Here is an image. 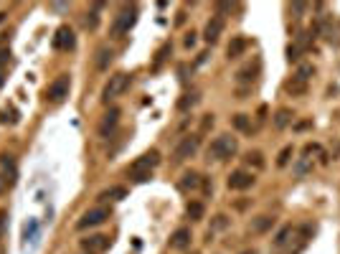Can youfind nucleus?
<instances>
[{
	"mask_svg": "<svg viewBox=\"0 0 340 254\" xmlns=\"http://www.w3.org/2000/svg\"><path fill=\"white\" fill-rule=\"evenodd\" d=\"M285 89H287L292 97H300V94H305V92H307V82H302V79L292 77V79L285 84Z\"/></svg>",
	"mask_w": 340,
	"mask_h": 254,
	"instance_id": "6ab92c4d",
	"label": "nucleus"
},
{
	"mask_svg": "<svg viewBox=\"0 0 340 254\" xmlns=\"http://www.w3.org/2000/svg\"><path fill=\"white\" fill-rule=\"evenodd\" d=\"M256 74H259V61L254 64V67H251V64H249V67H244V69L236 74V79H239L241 84H246V82H254V79H256Z\"/></svg>",
	"mask_w": 340,
	"mask_h": 254,
	"instance_id": "aec40b11",
	"label": "nucleus"
},
{
	"mask_svg": "<svg viewBox=\"0 0 340 254\" xmlns=\"http://www.w3.org/2000/svg\"><path fill=\"white\" fill-rule=\"evenodd\" d=\"M170 51H173V46H170V43H163V46L158 48V53H155V61H153V69H155V72L163 67V61L168 58V53H170Z\"/></svg>",
	"mask_w": 340,
	"mask_h": 254,
	"instance_id": "b1692460",
	"label": "nucleus"
},
{
	"mask_svg": "<svg viewBox=\"0 0 340 254\" xmlns=\"http://www.w3.org/2000/svg\"><path fill=\"white\" fill-rule=\"evenodd\" d=\"M221 33H224V21L221 18H211L206 23V28H203V41H206V43H216L221 38Z\"/></svg>",
	"mask_w": 340,
	"mask_h": 254,
	"instance_id": "9d476101",
	"label": "nucleus"
},
{
	"mask_svg": "<svg viewBox=\"0 0 340 254\" xmlns=\"http://www.w3.org/2000/svg\"><path fill=\"white\" fill-rule=\"evenodd\" d=\"M234 6L231 3H216V13H229Z\"/></svg>",
	"mask_w": 340,
	"mask_h": 254,
	"instance_id": "e433bc0d",
	"label": "nucleus"
},
{
	"mask_svg": "<svg viewBox=\"0 0 340 254\" xmlns=\"http://www.w3.org/2000/svg\"><path fill=\"white\" fill-rule=\"evenodd\" d=\"M292 11H295V13H305L307 6H305V3H292Z\"/></svg>",
	"mask_w": 340,
	"mask_h": 254,
	"instance_id": "a19ab883",
	"label": "nucleus"
},
{
	"mask_svg": "<svg viewBox=\"0 0 340 254\" xmlns=\"http://www.w3.org/2000/svg\"><path fill=\"white\" fill-rule=\"evenodd\" d=\"M69 89H72L69 74H61V77H56V79L46 87V99L53 102V104H61L66 97H69Z\"/></svg>",
	"mask_w": 340,
	"mask_h": 254,
	"instance_id": "39448f33",
	"label": "nucleus"
},
{
	"mask_svg": "<svg viewBox=\"0 0 340 254\" xmlns=\"http://www.w3.org/2000/svg\"><path fill=\"white\" fill-rule=\"evenodd\" d=\"M312 74H315V67H312V64H302V67L297 69V74H295V77L310 84V79H312Z\"/></svg>",
	"mask_w": 340,
	"mask_h": 254,
	"instance_id": "bb28decb",
	"label": "nucleus"
},
{
	"mask_svg": "<svg viewBox=\"0 0 340 254\" xmlns=\"http://www.w3.org/2000/svg\"><path fill=\"white\" fill-rule=\"evenodd\" d=\"M297 58H300V46H297V43H290V46H287V61L292 64V61H297Z\"/></svg>",
	"mask_w": 340,
	"mask_h": 254,
	"instance_id": "2f4dec72",
	"label": "nucleus"
},
{
	"mask_svg": "<svg viewBox=\"0 0 340 254\" xmlns=\"http://www.w3.org/2000/svg\"><path fill=\"white\" fill-rule=\"evenodd\" d=\"M112 58H114V51H112L109 46H99V48H97V58H94V67L104 72V69H109Z\"/></svg>",
	"mask_w": 340,
	"mask_h": 254,
	"instance_id": "2eb2a0df",
	"label": "nucleus"
},
{
	"mask_svg": "<svg viewBox=\"0 0 340 254\" xmlns=\"http://www.w3.org/2000/svg\"><path fill=\"white\" fill-rule=\"evenodd\" d=\"M107 246H109V239L104 234H94V236L82 239V249L84 251H104Z\"/></svg>",
	"mask_w": 340,
	"mask_h": 254,
	"instance_id": "f8f14e48",
	"label": "nucleus"
},
{
	"mask_svg": "<svg viewBox=\"0 0 340 254\" xmlns=\"http://www.w3.org/2000/svg\"><path fill=\"white\" fill-rule=\"evenodd\" d=\"M3 82H6V74H3V72H0V87H3Z\"/></svg>",
	"mask_w": 340,
	"mask_h": 254,
	"instance_id": "c03bdc74",
	"label": "nucleus"
},
{
	"mask_svg": "<svg viewBox=\"0 0 340 254\" xmlns=\"http://www.w3.org/2000/svg\"><path fill=\"white\" fill-rule=\"evenodd\" d=\"M295 234V229L292 226H282L280 231H277V236H275V246H285L287 241H290V236Z\"/></svg>",
	"mask_w": 340,
	"mask_h": 254,
	"instance_id": "393cba45",
	"label": "nucleus"
},
{
	"mask_svg": "<svg viewBox=\"0 0 340 254\" xmlns=\"http://www.w3.org/2000/svg\"><path fill=\"white\" fill-rule=\"evenodd\" d=\"M307 127H312V122H297L295 130H307Z\"/></svg>",
	"mask_w": 340,
	"mask_h": 254,
	"instance_id": "37998d69",
	"label": "nucleus"
},
{
	"mask_svg": "<svg viewBox=\"0 0 340 254\" xmlns=\"http://www.w3.org/2000/svg\"><path fill=\"white\" fill-rule=\"evenodd\" d=\"M200 183H203V180H200V175H198L195 170H188V173H183V178H180L178 188H180V190H195Z\"/></svg>",
	"mask_w": 340,
	"mask_h": 254,
	"instance_id": "f3484780",
	"label": "nucleus"
},
{
	"mask_svg": "<svg viewBox=\"0 0 340 254\" xmlns=\"http://www.w3.org/2000/svg\"><path fill=\"white\" fill-rule=\"evenodd\" d=\"M239 150V143L234 135H219L211 145H209V160H229L231 155H236Z\"/></svg>",
	"mask_w": 340,
	"mask_h": 254,
	"instance_id": "f03ea898",
	"label": "nucleus"
},
{
	"mask_svg": "<svg viewBox=\"0 0 340 254\" xmlns=\"http://www.w3.org/2000/svg\"><path fill=\"white\" fill-rule=\"evenodd\" d=\"M302 153H305V158H307V155H312V153H320V145H305V150H302Z\"/></svg>",
	"mask_w": 340,
	"mask_h": 254,
	"instance_id": "58836bf2",
	"label": "nucleus"
},
{
	"mask_svg": "<svg viewBox=\"0 0 340 254\" xmlns=\"http://www.w3.org/2000/svg\"><path fill=\"white\" fill-rule=\"evenodd\" d=\"M195 46V33L190 31V33H185V48H193Z\"/></svg>",
	"mask_w": 340,
	"mask_h": 254,
	"instance_id": "4c0bfd02",
	"label": "nucleus"
},
{
	"mask_svg": "<svg viewBox=\"0 0 340 254\" xmlns=\"http://www.w3.org/2000/svg\"><path fill=\"white\" fill-rule=\"evenodd\" d=\"M8 56H11V51H0V72H3V67H6Z\"/></svg>",
	"mask_w": 340,
	"mask_h": 254,
	"instance_id": "ea45409f",
	"label": "nucleus"
},
{
	"mask_svg": "<svg viewBox=\"0 0 340 254\" xmlns=\"http://www.w3.org/2000/svg\"><path fill=\"white\" fill-rule=\"evenodd\" d=\"M226 226H229V219H226V216H216V221H214V226H211L209 236H211L214 231H219V229H226Z\"/></svg>",
	"mask_w": 340,
	"mask_h": 254,
	"instance_id": "473e14b6",
	"label": "nucleus"
},
{
	"mask_svg": "<svg viewBox=\"0 0 340 254\" xmlns=\"http://www.w3.org/2000/svg\"><path fill=\"white\" fill-rule=\"evenodd\" d=\"M107 219H109V209L97 206V209H89V211L82 214V219L77 221V229L84 231V229H92V226H102Z\"/></svg>",
	"mask_w": 340,
	"mask_h": 254,
	"instance_id": "423d86ee",
	"label": "nucleus"
},
{
	"mask_svg": "<svg viewBox=\"0 0 340 254\" xmlns=\"http://www.w3.org/2000/svg\"><path fill=\"white\" fill-rule=\"evenodd\" d=\"M198 99H200L198 92H185V94L178 99V109H180V112H188V109H193V107L198 104Z\"/></svg>",
	"mask_w": 340,
	"mask_h": 254,
	"instance_id": "a211bd4d",
	"label": "nucleus"
},
{
	"mask_svg": "<svg viewBox=\"0 0 340 254\" xmlns=\"http://www.w3.org/2000/svg\"><path fill=\"white\" fill-rule=\"evenodd\" d=\"M307 168H310V163H307V158H302V160H300V165H297V175H305V173H307Z\"/></svg>",
	"mask_w": 340,
	"mask_h": 254,
	"instance_id": "c9c22d12",
	"label": "nucleus"
},
{
	"mask_svg": "<svg viewBox=\"0 0 340 254\" xmlns=\"http://www.w3.org/2000/svg\"><path fill=\"white\" fill-rule=\"evenodd\" d=\"M198 148H200V138H198V135H185V138L178 143V148H175V153H173V160H175V163H183V160L193 158Z\"/></svg>",
	"mask_w": 340,
	"mask_h": 254,
	"instance_id": "0eeeda50",
	"label": "nucleus"
},
{
	"mask_svg": "<svg viewBox=\"0 0 340 254\" xmlns=\"http://www.w3.org/2000/svg\"><path fill=\"white\" fill-rule=\"evenodd\" d=\"M246 46H249V43H246V38H244V36H234V38H231V43L226 46V56H229V58H239V56H244Z\"/></svg>",
	"mask_w": 340,
	"mask_h": 254,
	"instance_id": "dca6fc26",
	"label": "nucleus"
},
{
	"mask_svg": "<svg viewBox=\"0 0 340 254\" xmlns=\"http://www.w3.org/2000/svg\"><path fill=\"white\" fill-rule=\"evenodd\" d=\"M117 122H119V109H117V107H112V109L104 114V119L99 122V135H102V138L112 135V133H114V127H117Z\"/></svg>",
	"mask_w": 340,
	"mask_h": 254,
	"instance_id": "9b49d317",
	"label": "nucleus"
},
{
	"mask_svg": "<svg viewBox=\"0 0 340 254\" xmlns=\"http://www.w3.org/2000/svg\"><path fill=\"white\" fill-rule=\"evenodd\" d=\"M13 175H6V173H0V196H3V194H8V188L13 185Z\"/></svg>",
	"mask_w": 340,
	"mask_h": 254,
	"instance_id": "c756f323",
	"label": "nucleus"
},
{
	"mask_svg": "<svg viewBox=\"0 0 340 254\" xmlns=\"http://www.w3.org/2000/svg\"><path fill=\"white\" fill-rule=\"evenodd\" d=\"M160 165V153L153 148V150H148V153H143L138 160H134L132 165H129V178L132 180H138V183H145L148 178H150V173L155 170Z\"/></svg>",
	"mask_w": 340,
	"mask_h": 254,
	"instance_id": "f257e3e1",
	"label": "nucleus"
},
{
	"mask_svg": "<svg viewBox=\"0 0 340 254\" xmlns=\"http://www.w3.org/2000/svg\"><path fill=\"white\" fill-rule=\"evenodd\" d=\"M77 46V36L69 26H58L56 28V36H53V48L56 51H72Z\"/></svg>",
	"mask_w": 340,
	"mask_h": 254,
	"instance_id": "6e6552de",
	"label": "nucleus"
},
{
	"mask_svg": "<svg viewBox=\"0 0 340 254\" xmlns=\"http://www.w3.org/2000/svg\"><path fill=\"white\" fill-rule=\"evenodd\" d=\"M254 173H249V170H234L231 175H229V180H226V185L231 188V190H246V188H251L254 185Z\"/></svg>",
	"mask_w": 340,
	"mask_h": 254,
	"instance_id": "1a4fd4ad",
	"label": "nucleus"
},
{
	"mask_svg": "<svg viewBox=\"0 0 340 254\" xmlns=\"http://www.w3.org/2000/svg\"><path fill=\"white\" fill-rule=\"evenodd\" d=\"M8 231V211H0V239L6 236Z\"/></svg>",
	"mask_w": 340,
	"mask_h": 254,
	"instance_id": "72a5a7b5",
	"label": "nucleus"
},
{
	"mask_svg": "<svg viewBox=\"0 0 340 254\" xmlns=\"http://www.w3.org/2000/svg\"><path fill=\"white\" fill-rule=\"evenodd\" d=\"M0 165H3L6 170H11V175H16V160L11 155H0Z\"/></svg>",
	"mask_w": 340,
	"mask_h": 254,
	"instance_id": "7c9ffc66",
	"label": "nucleus"
},
{
	"mask_svg": "<svg viewBox=\"0 0 340 254\" xmlns=\"http://www.w3.org/2000/svg\"><path fill=\"white\" fill-rule=\"evenodd\" d=\"M97 23H99V16H97V11L87 13V28H97Z\"/></svg>",
	"mask_w": 340,
	"mask_h": 254,
	"instance_id": "f704fd0d",
	"label": "nucleus"
},
{
	"mask_svg": "<svg viewBox=\"0 0 340 254\" xmlns=\"http://www.w3.org/2000/svg\"><path fill=\"white\" fill-rule=\"evenodd\" d=\"M36 234V221H31V226H26V239Z\"/></svg>",
	"mask_w": 340,
	"mask_h": 254,
	"instance_id": "79ce46f5",
	"label": "nucleus"
},
{
	"mask_svg": "<svg viewBox=\"0 0 340 254\" xmlns=\"http://www.w3.org/2000/svg\"><path fill=\"white\" fill-rule=\"evenodd\" d=\"M190 239H193V236H190V229L180 226V229H175V231H173V236H170V246L183 251V249H188V246H190Z\"/></svg>",
	"mask_w": 340,
	"mask_h": 254,
	"instance_id": "ddd939ff",
	"label": "nucleus"
},
{
	"mask_svg": "<svg viewBox=\"0 0 340 254\" xmlns=\"http://www.w3.org/2000/svg\"><path fill=\"white\" fill-rule=\"evenodd\" d=\"M185 214H188V219L200 221V219H203V214H206V209H203V204H200V201H193V204H188Z\"/></svg>",
	"mask_w": 340,
	"mask_h": 254,
	"instance_id": "5701e85b",
	"label": "nucleus"
},
{
	"mask_svg": "<svg viewBox=\"0 0 340 254\" xmlns=\"http://www.w3.org/2000/svg\"><path fill=\"white\" fill-rule=\"evenodd\" d=\"M134 23H138V8H134V6H127V8H122V11L117 13V18L112 21V26H109V36L119 38V36L129 33V28H132Z\"/></svg>",
	"mask_w": 340,
	"mask_h": 254,
	"instance_id": "7ed1b4c3",
	"label": "nucleus"
},
{
	"mask_svg": "<svg viewBox=\"0 0 340 254\" xmlns=\"http://www.w3.org/2000/svg\"><path fill=\"white\" fill-rule=\"evenodd\" d=\"M129 82H132V77H129V74H124V72L112 74V77H109V82H107V87H104V92H102V99L109 104L112 99L122 97V94L129 89Z\"/></svg>",
	"mask_w": 340,
	"mask_h": 254,
	"instance_id": "20e7f679",
	"label": "nucleus"
},
{
	"mask_svg": "<svg viewBox=\"0 0 340 254\" xmlns=\"http://www.w3.org/2000/svg\"><path fill=\"white\" fill-rule=\"evenodd\" d=\"M292 153H295V148H292V145H287V148H282V153H280V158H277V165H280V168H285V165L290 163V158H292Z\"/></svg>",
	"mask_w": 340,
	"mask_h": 254,
	"instance_id": "c85d7f7f",
	"label": "nucleus"
},
{
	"mask_svg": "<svg viewBox=\"0 0 340 254\" xmlns=\"http://www.w3.org/2000/svg\"><path fill=\"white\" fill-rule=\"evenodd\" d=\"M234 127L241 133H251V122H249V114H236L234 117Z\"/></svg>",
	"mask_w": 340,
	"mask_h": 254,
	"instance_id": "a878e982",
	"label": "nucleus"
},
{
	"mask_svg": "<svg viewBox=\"0 0 340 254\" xmlns=\"http://www.w3.org/2000/svg\"><path fill=\"white\" fill-rule=\"evenodd\" d=\"M292 117H295V114H292V109L282 107V109H280V112L275 114V127H277V130H285V127H287V124L292 122Z\"/></svg>",
	"mask_w": 340,
	"mask_h": 254,
	"instance_id": "412c9836",
	"label": "nucleus"
},
{
	"mask_svg": "<svg viewBox=\"0 0 340 254\" xmlns=\"http://www.w3.org/2000/svg\"><path fill=\"white\" fill-rule=\"evenodd\" d=\"M127 196V188H122V185H114V188H107V190H102L99 194V201H107V199H114V201H119V199H124Z\"/></svg>",
	"mask_w": 340,
	"mask_h": 254,
	"instance_id": "4be33fe9",
	"label": "nucleus"
},
{
	"mask_svg": "<svg viewBox=\"0 0 340 254\" xmlns=\"http://www.w3.org/2000/svg\"><path fill=\"white\" fill-rule=\"evenodd\" d=\"M244 254H254V251H244Z\"/></svg>",
	"mask_w": 340,
	"mask_h": 254,
	"instance_id": "a18cd8bd",
	"label": "nucleus"
},
{
	"mask_svg": "<svg viewBox=\"0 0 340 254\" xmlns=\"http://www.w3.org/2000/svg\"><path fill=\"white\" fill-rule=\"evenodd\" d=\"M271 226H275V216H256V219H251V224H249V231L251 234H266Z\"/></svg>",
	"mask_w": 340,
	"mask_h": 254,
	"instance_id": "4468645a",
	"label": "nucleus"
},
{
	"mask_svg": "<svg viewBox=\"0 0 340 254\" xmlns=\"http://www.w3.org/2000/svg\"><path fill=\"white\" fill-rule=\"evenodd\" d=\"M249 165H254V168H264V155L259 153V150H254V153H246V158H244Z\"/></svg>",
	"mask_w": 340,
	"mask_h": 254,
	"instance_id": "cd10ccee",
	"label": "nucleus"
}]
</instances>
